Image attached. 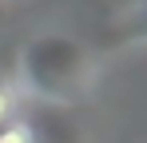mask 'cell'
Here are the masks:
<instances>
[{"instance_id":"cell-1","label":"cell","mask_w":147,"mask_h":143,"mask_svg":"<svg viewBox=\"0 0 147 143\" xmlns=\"http://www.w3.org/2000/svg\"><path fill=\"white\" fill-rule=\"evenodd\" d=\"M0 143H40V135L28 119H8L0 127Z\"/></svg>"},{"instance_id":"cell-2","label":"cell","mask_w":147,"mask_h":143,"mask_svg":"<svg viewBox=\"0 0 147 143\" xmlns=\"http://www.w3.org/2000/svg\"><path fill=\"white\" fill-rule=\"evenodd\" d=\"M8 119H16V88L12 84H0V127Z\"/></svg>"}]
</instances>
